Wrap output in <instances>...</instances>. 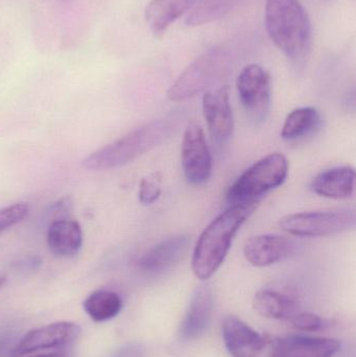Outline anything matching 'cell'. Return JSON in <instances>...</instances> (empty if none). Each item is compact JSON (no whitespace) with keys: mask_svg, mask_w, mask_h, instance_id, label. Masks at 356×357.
Listing matches in <instances>:
<instances>
[{"mask_svg":"<svg viewBox=\"0 0 356 357\" xmlns=\"http://www.w3.org/2000/svg\"><path fill=\"white\" fill-rule=\"evenodd\" d=\"M258 204L259 201L232 204L203 230L192 253V268L196 278L208 280L221 268L236 234Z\"/></svg>","mask_w":356,"mask_h":357,"instance_id":"6da1fadb","label":"cell"},{"mask_svg":"<svg viewBox=\"0 0 356 357\" xmlns=\"http://www.w3.org/2000/svg\"><path fill=\"white\" fill-rule=\"evenodd\" d=\"M265 29L276 47L296 70L307 66L313 36L309 15L299 0H267Z\"/></svg>","mask_w":356,"mask_h":357,"instance_id":"7a4b0ae2","label":"cell"},{"mask_svg":"<svg viewBox=\"0 0 356 357\" xmlns=\"http://www.w3.org/2000/svg\"><path fill=\"white\" fill-rule=\"evenodd\" d=\"M175 116L146 123L116 142L92 153L83 161L89 171L102 172L123 167L169 139L178 128Z\"/></svg>","mask_w":356,"mask_h":357,"instance_id":"3957f363","label":"cell"},{"mask_svg":"<svg viewBox=\"0 0 356 357\" xmlns=\"http://www.w3.org/2000/svg\"><path fill=\"white\" fill-rule=\"evenodd\" d=\"M233 60L224 48L215 47L190 63L167 91L171 102H183L206 92L231 70Z\"/></svg>","mask_w":356,"mask_h":357,"instance_id":"277c9868","label":"cell"},{"mask_svg":"<svg viewBox=\"0 0 356 357\" xmlns=\"http://www.w3.org/2000/svg\"><path fill=\"white\" fill-rule=\"evenodd\" d=\"M288 174V162L284 155H268L236 178L228 189L227 199L231 204L259 201L265 193L281 186Z\"/></svg>","mask_w":356,"mask_h":357,"instance_id":"5b68a950","label":"cell"},{"mask_svg":"<svg viewBox=\"0 0 356 357\" xmlns=\"http://www.w3.org/2000/svg\"><path fill=\"white\" fill-rule=\"evenodd\" d=\"M356 212L347 208L288 214L279 220L282 231L300 237H324L355 230Z\"/></svg>","mask_w":356,"mask_h":357,"instance_id":"8992f818","label":"cell"},{"mask_svg":"<svg viewBox=\"0 0 356 357\" xmlns=\"http://www.w3.org/2000/svg\"><path fill=\"white\" fill-rule=\"evenodd\" d=\"M238 96L248 116L255 123L265 121L271 108V77L261 65L245 67L236 81Z\"/></svg>","mask_w":356,"mask_h":357,"instance_id":"52a82bcc","label":"cell"},{"mask_svg":"<svg viewBox=\"0 0 356 357\" xmlns=\"http://www.w3.org/2000/svg\"><path fill=\"white\" fill-rule=\"evenodd\" d=\"M223 337L233 357H276L277 337L259 333L234 316L225 319Z\"/></svg>","mask_w":356,"mask_h":357,"instance_id":"ba28073f","label":"cell"},{"mask_svg":"<svg viewBox=\"0 0 356 357\" xmlns=\"http://www.w3.org/2000/svg\"><path fill=\"white\" fill-rule=\"evenodd\" d=\"M182 167L186 181L192 185L206 183L212 174V157L198 123H190L184 132L181 146Z\"/></svg>","mask_w":356,"mask_h":357,"instance_id":"9c48e42d","label":"cell"},{"mask_svg":"<svg viewBox=\"0 0 356 357\" xmlns=\"http://www.w3.org/2000/svg\"><path fill=\"white\" fill-rule=\"evenodd\" d=\"M79 327L75 323L58 322L33 329L10 350V357H21L39 351L63 347L77 339Z\"/></svg>","mask_w":356,"mask_h":357,"instance_id":"30bf717a","label":"cell"},{"mask_svg":"<svg viewBox=\"0 0 356 357\" xmlns=\"http://www.w3.org/2000/svg\"><path fill=\"white\" fill-rule=\"evenodd\" d=\"M202 108L213 139L217 142L230 139L234 132V117L230 104L229 87L223 86L215 91L204 92Z\"/></svg>","mask_w":356,"mask_h":357,"instance_id":"8fae6325","label":"cell"},{"mask_svg":"<svg viewBox=\"0 0 356 357\" xmlns=\"http://www.w3.org/2000/svg\"><path fill=\"white\" fill-rule=\"evenodd\" d=\"M295 248L296 243L288 237L279 234H261L246 241L244 256L253 266L265 268L292 255Z\"/></svg>","mask_w":356,"mask_h":357,"instance_id":"7c38bea8","label":"cell"},{"mask_svg":"<svg viewBox=\"0 0 356 357\" xmlns=\"http://www.w3.org/2000/svg\"><path fill=\"white\" fill-rule=\"evenodd\" d=\"M189 235H175L163 239L142 254L136 266L141 272L159 274L177 264L187 252L190 245Z\"/></svg>","mask_w":356,"mask_h":357,"instance_id":"4fadbf2b","label":"cell"},{"mask_svg":"<svg viewBox=\"0 0 356 357\" xmlns=\"http://www.w3.org/2000/svg\"><path fill=\"white\" fill-rule=\"evenodd\" d=\"M212 307L213 297L210 287L204 284L196 287L180 327V337L185 341H192L201 337L210 324Z\"/></svg>","mask_w":356,"mask_h":357,"instance_id":"5bb4252c","label":"cell"},{"mask_svg":"<svg viewBox=\"0 0 356 357\" xmlns=\"http://www.w3.org/2000/svg\"><path fill=\"white\" fill-rule=\"evenodd\" d=\"M341 350L338 340L303 335L276 340V357H334Z\"/></svg>","mask_w":356,"mask_h":357,"instance_id":"9a60e30c","label":"cell"},{"mask_svg":"<svg viewBox=\"0 0 356 357\" xmlns=\"http://www.w3.org/2000/svg\"><path fill=\"white\" fill-rule=\"evenodd\" d=\"M199 0H152L146 8V20L150 31L161 39L169 27L189 12Z\"/></svg>","mask_w":356,"mask_h":357,"instance_id":"2e32d148","label":"cell"},{"mask_svg":"<svg viewBox=\"0 0 356 357\" xmlns=\"http://www.w3.org/2000/svg\"><path fill=\"white\" fill-rule=\"evenodd\" d=\"M355 171L353 167H336L326 169L316 176L311 188L316 195L327 199H342L355 192Z\"/></svg>","mask_w":356,"mask_h":357,"instance_id":"e0dca14e","label":"cell"},{"mask_svg":"<svg viewBox=\"0 0 356 357\" xmlns=\"http://www.w3.org/2000/svg\"><path fill=\"white\" fill-rule=\"evenodd\" d=\"M83 243V232L79 222L60 220L50 222L47 232L49 251L56 257H73L79 253Z\"/></svg>","mask_w":356,"mask_h":357,"instance_id":"ac0fdd59","label":"cell"},{"mask_svg":"<svg viewBox=\"0 0 356 357\" xmlns=\"http://www.w3.org/2000/svg\"><path fill=\"white\" fill-rule=\"evenodd\" d=\"M253 306L261 316L276 320H291L298 312V304L292 296L274 289L257 291Z\"/></svg>","mask_w":356,"mask_h":357,"instance_id":"d6986e66","label":"cell"},{"mask_svg":"<svg viewBox=\"0 0 356 357\" xmlns=\"http://www.w3.org/2000/svg\"><path fill=\"white\" fill-rule=\"evenodd\" d=\"M320 123L321 115L314 107L295 109L284 121L281 137L288 142H296L309 137L319 129Z\"/></svg>","mask_w":356,"mask_h":357,"instance_id":"ffe728a7","label":"cell"},{"mask_svg":"<svg viewBox=\"0 0 356 357\" xmlns=\"http://www.w3.org/2000/svg\"><path fill=\"white\" fill-rule=\"evenodd\" d=\"M123 308V300L118 294L110 291H98L84 302V310L95 322H105L115 318Z\"/></svg>","mask_w":356,"mask_h":357,"instance_id":"44dd1931","label":"cell"},{"mask_svg":"<svg viewBox=\"0 0 356 357\" xmlns=\"http://www.w3.org/2000/svg\"><path fill=\"white\" fill-rule=\"evenodd\" d=\"M290 321L294 328L307 333L321 331L325 326V321L321 317L311 312H298Z\"/></svg>","mask_w":356,"mask_h":357,"instance_id":"7402d4cb","label":"cell"},{"mask_svg":"<svg viewBox=\"0 0 356 357\" xmlns=\"http://www.w3.org/2000/svg\"><path fill=\"white\" fill-rule=\"evenodd\" d=\"M160 180L156 177L144 178L140 182L139 201L144 205H152L160 197Z\"/></svg>","mask_w":356,"mask_h":357,"instance_id":"603a6c76","label":"cell"},{"mask_svg":"<svg viewBox=\"0 0 356 357\" xmlns=\"http://www.w3.org/2000/svg\"><path fill=\"white\" fill-rule=\"evenodd\" d=\"M8 350H12V347H10V340L8 339H2L0 341V357L6 356V352Z\"/></svg>","mask_w":356,"mask_h":357,"instance_id":"cb8c5ba5","label":"cell"},{"mask_svg":"<svg viewBox=\"0 0 356 357\" xmlns=\"http://www.w3.org/2000/svg\"><path fill=\"white\" fill-rule=\"evenodd\" d=\"M31 357H69L66 352L56 351L52 352V354H40V356H31Z\"/></svg>","mask_w":356,"mask_h":357,"instance_id":"d4e9b609","label":"cell"},{"mask_svg":"<svg viewBox=\"0 0 356 357\" xmlns=\"http://www.w3.org/2000/svg\"><path fill=\"white\" fill-rule=\"evenodd\" d=\"M4 282H6V276H4V275L0 274V289H1Z\"/></svg>","mask_w":356,"mask_h":357,"instance_id":"484cf974","label":"cell"}]
</instances>
